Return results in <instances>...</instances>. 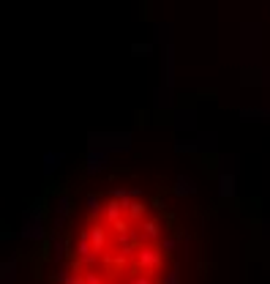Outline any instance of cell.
<instances>
[{"label":"cell","mask_w":270,"mask_h":284,"mask_svg":"<svg viewBox=\"0 0 270 284\" xmlns=\"http://www.w3.org/2000/svg\"><path fill=\"white\" fill-rule=\"evenodd\" d=\"M22 284H191L175 191L129 170L55 183L19 262Z\"/></svg>","instance_id":"1"}]
</instances>
